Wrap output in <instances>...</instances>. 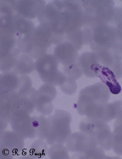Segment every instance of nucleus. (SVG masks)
I'll return each mask as SVG.
<instances>
[{
    "label": "nucleus",
    "instance_id": "nucleus-11",
    "mask_svg": "<svg viewBox=\"0 0 122 159\" xmlns=\"http://www.w3.org/2000/svg\"><path fill=\"white\" fill-rule=\"evenodd\" d=\"M64 82L60 86L62 91L67 94L71 95L75 93L77 85L75 80L66 77Z\"/></svg>",
    "mask_w": 122,
    "mask_h": 159
},
{
    "label": "nucleus",
    "instance_id": "nucleus-12",
    "mask_svg": "<svg viewBox=\"0 0 122 159\" xmlns=\"http://www.w3.org/2000/svg\"><path fill=\"white\" fill-rule=\"evenodd\" d=\"M116 33L118 40L122 41V21L115 27Z\"/></svg>",
    "mask_w": 122,
    "mask_h": 159
},
{
    "label": "nucleus",
    "instance_id": "nucleus-10",
    "mask_svg": "<svg viewBox=\"0 0 122 159\" xmlns=\"http://www.w3.org/2000/svg\"><path fill=\"white\" fill-rule=\"evenodd\" d=\"M63 73L67 77L76 80L80 78L83 74L78 62H76L69 65H64Z\"/></svg>",
    "mask_w": 122,
    "mask_h": 159
},
{
    "label": "nucleus",
    "instance_id": "nucleus-14",
    "mask_svg": "<svg viewBox=\"0 0 122 159\" xmlns=\"http://www.w3.org/2000/svg\"><path fill=\"white\" fill-rule=\"evenodd\" d=\"M8 150L7 149L4 150V154H8L9 153V151L8 152Z\"/></svg>",
    "mask_w": 122,
    "mask_h": 159
},
{
    "label": "nucleus",
    "instance_id": "nucleus-3",
    "mask_svg": "<svg viewBox=\"0 0 122 159\" xmlns=\"http://www.w3.org/2000/svg\"><path fill=\"white\" fill-rule=\"evenodd\" d=\"M58 63L54 56L50 54L44 55L36 59L35 69L45 83L60 86L65 81L66 76L58 70Z\"/></svg>",
    "mask_w": 122,
    "mask_h": 159
},
{
    "label": "nucleus",
    "instance_id": "nucleus-6",
    "mask_svg": "<svg viewBox=\"0 0 122 159\" xmlns=\"http://www.w3.org/2000/svg\"><path fill=\"white\" fill-rule=\"evenodd\" d=\"M79 63L83 74L86 77L93 78L96 77L95 70L99 60L96 53L87 52L81 55L78 58Z\"/></svg>",
    "mask_w": 122,
    "mask_h": 159
},
{
    "label": "nucleus",
    "instance_id": "nucleus-5",
    "mask_svg": "<svg viewBox=\"0 0 122 159\" xmlns=\"http://www.w3.org/2000/svg\"><path fill=\"white\" fill-rule=\"evenodd\" d=\"M54 56L58 62L66 65L75 62L78 59L77 53L74 46L68 43H64L56 48Z\"/></svg>",
    "mask_w": 122,
    "mask_h": 159
},
{
    "label": "nucleus",
    "instance_id": "nucleus-8",
    "mask_svg": "<svg viewBox=\"0 0 122 159\" xmlns=\"http://www.w3.org/2000/svg\"><path fill=\"white\" fill-rule=\"evenodd\" d=\"M30 55H22L19 56L11 72L17 75H27L35 69V62Z\"/></svg>",
    "mask_w": 122,
    "mask_h": 159
},
{
    "label": "nucleus",
    "instance_id": "nucleus-2",
    "mask_svg": "<svg viewBox=\"0 0 122 159\" xmlns=\"http://www.w3.org/2000/svg\"><path fill=\"white\" fill-rule=\"evenodd\" d=\"M81 131L92 138L104 149L112 147L113 137L109 127L100 119L86 117L80 122Z\"/></svg>",
    "mask_w": 122,
    "mask_h": 159
},
{
    "label": "nucleus",
    "instance_id": "nucleus-7",
    "mask_svg": "<svg viewBox=\"0 0 122 159\" xmlns=\"http://www.w3.org/2000/svg\"><path fill=\"white\" fill-rule=\"evenodd\" d=\"M96 74L97 77H98L108 86L112 93L116 94L120 92L121 87L117 81L114 74L108 67L99 64Z\"/></svg>",
    "mask_w": 122,
    "mask_h": 159
},
{
    "label": "nucleus",
    "instance_id": "nucleus-9",
    "mask_svg": "<svg viewBox=\"0 0 122 159\" xmlns=\"http://www.w3.org/2000/svg\"><path fill=\"white\" fill-rule=\"evenodd\" d=\"M19 81L18 75L11 72L2 73L0 76V94L15 91Z\"/></svg>",
    "mask_w": 122,
    "mask_h": 159
},
{
    "label": "nucleus",
    "instance_id": "nucleus-4",
    "mask_svg": "<svg viewBox=\"0 0 122 159\" xmlns=\"http://www.w3.org/2000/svg\"><path fill=\"white\" fill-rule=\"evenodd\" d=\"M94 41L97 52L109 50L118 41L115 27L108 23H101L96 28Z\"/></svg>",
    "mask_w": 122,
    "mask_h": 159
},
{
    "label": "nucleus",
    "instance_id": "nucleus-13",
    "mask_svg": "<svg viewBox=\"0 0 122 159\" xmlns=\"http://www.w3.org/2000/svg\"><path fill=\"white\" fill-rule=\"evenodd\" d=\"M32 125L34 127H36L39 125L38 122L36 121H34L32 122Z\"/></svg>",
    "mask_w": 122,
    "mask_h": 159
},
{
    "label": "nucleus",
    "instance_id": "nucleus-1",
    "mask_svg": "<svg viewBox=\"0 0 122 159\" xmlns=\"http://www.w3.org/2000/svg\"><path fill=\"white\" fill-rule=\"evenodd\" d=\"M66 142L68 150L76 153L80 159H95L101 151V146L96 141L81 131L71 134Z\"/></svg>",
    "mask_w": 122,
    "mask_h": 159
}]
</instances>
